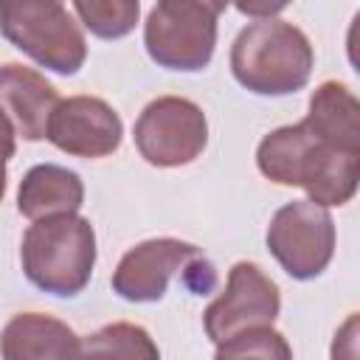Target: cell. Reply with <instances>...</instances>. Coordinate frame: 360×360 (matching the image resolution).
I'll list each match as a JSON object with an SVG mask.
<instances>
[{"label": "cell", "mask_w": 360, "mask_h": 360, "mask_svg": "<svg viewBox=\"0 0 360 360\" xmlns=\"http://www.w3.org/2000/svg\"><path fill=\"white\" fill-rule=\"evenodd\" d=\"M20 262L25 278L42 292L59 298L79 295L90 284L96 264L93 222L76 211L34 219L22 236Z\"/></svg>", "instance_id": "2"}, {"label": "cell", "mask_w": 360, "mask_h": 360, "mask_svg": "<svg viewBox=\"0 0 360 360\" xmlns=\"http://www.w3.org/2000/svg\"><path fill=\"white\" fill-rule=\"evenodd\" d=\"M0 354L6 360L82 357V338L53 315L20 312L0 332Z\"/></svg>", "instance_id": "11"}, {"label": "cell", "mask_w": 360, "mask_h": 360, "mask_svg": "<svg viewBox=\"0 0 360 360\" xmlns=\"http://www.w3.org/2000/svg\"><path fill=\"white\" fill-rule=\"evenodd\" d=\"M82 354L87 357H127V360H158V346L149 332L138 323H107L98 332L82 338Z\"/></svg>", "instance_id": "16"}, {"label": "cell", "mask_w": 360, "mask_h": 360, "mask_svg": "<svg viewBox=\"0 0 360 360\" xmlns=\"http://www.w3.org/2000/svg\"><path fill=\"white\" fill-rule=\"evenodd\" d=\"M245 17H256V20H267L281 14L292 0H231Z\"/></svg>", "instance_id": "20"}, {"label": "cell", "mask_w": 360, "mask_h": 360, "mask_svg": "<svg viewBox=\"0 0 360 360\" xmlns=\"http://www.w3.org/2000/svg\"><path fill=\"white\" fill-rule=\"evenodd\" d=\"M219 360L222 357H278V360H290L292 357V349L287 346L284 335L273 329V323H256V326H248L236 335H231L228 340L217 343V352H214Z\"/></svg>", "instance_id": "18"}, {"label": "cell", "mask_w": 360, "mask_h": 360, "mask_svg": "<svg viewBox=\"0 0 360 360\" xmlns=\"http://www.w3.org/2000/svg\"><path fill=\"white\" fill-rule=\"evenodd\" d=\"M267 250L298 281L321 276L335 256V219L312 200L281 205L267 225Z\"/></svg>", "instance_id": "6"}, {"label": "cell", "mask_w": 360, "mask_h": 360, "mask_svg": "<svg viewBox=\"0 0 360 360\" xmlns=\"http://www.w3.org/2000/svg\"><path fill=\"white\" fill-rule=\"evenodd\" d=\"M315 141L318 138L307 129L304 121L278 127L259 141L256 166L267 180H273L278 186H298L304 160H307L309 149L315 146Z\"/></svg>", "instance_id": "15"}, {"label": "cell", "mask_w": 360, "mask_h": 360, "mask_svg": "<svg viewBox=\"0 0 360 360\" xmlns=\"http://www.w3.org/2000/svg\"><path fill=\"white\" fill-rule=\"evenodd\" d=\"M135 146L158 169L197 160L208 143V118L200 104L183 96H158L135 121Z\"/></svg>", "instance_id": "5"}, {"label": "cell", "mask_w": 360, "mask_h": 360, "mask_svg": "<svg viewBox=\"0 0 360 360\" xmlns=\"http://www.w3.org/2000/svg\"><path fill=\"white\" fill-rule=\"evenodd\" d=\"M315 51L309 37L287 20L245 25L231 45L233 79L256 96H290L309 82Z\"/></svg>", "instance_id": "1"}, {"label": "cell", "mask_w": 360, "mask_h": 360, "mask_svg": "<svg viewBox=\"0 0 360 360\" xmlns=\"http://www.w3.org/2000/svg\"><path fill=\"white\" fill-rule=\"evenodd\" d=\"M304 124L321 143L360 155V101L343 82H323L312 90Z\"/></svg>", "instance_id": "12"}, {"label": "cell", "mask_w": 360, "mask_h": 360, "mask_svg": "<svg viewBox=\"0 0 360 360\" xmlns=\"http://www.w3.org/2000/svg\"><path fill=\"white\" fill-rule=\"evenodd\" d=\"M79 22L98 39L127 37L141 17V0H73Z\"/></svg>", "instance_id": "17"}, {"label": "cell", "mask_w": 360, "mask_h": 360, "mask_svg": "<svg viewBox=\"0 0 360 360\" xmlns=\"http://www.w3.org/2000/svg\"><path fill=\"white\" fill-rule=\"evenodd\" d=\"M202 256L197 245L172 239V236H158L146 239L135 248H129L115 273H112V290L132 304H152L160 301L172 276L186 273V267Z\"/></svg>", "instance_id": "9"}, {"label": "cell", "mask_w": 360, "mask_h": 360, "mask_svg": "<svg viewBox=\"0 0 360 360\" xmlns=\"http://www.w3.org/2000/svg\"><path fill=\"white\" fill-rule=\"evenodd\" d=\"M124 124L118 112L98 96L59 98L45 138L73 158H107L121 146Z\"/></svg>", "instance_id": "8"}, {"label": "cell", "mask_w": 360, "mask_h": 360, "mask_svg": "<svg viewBox=\"0 0 360 360\" xmlns=\"http://www.w3.org/2000/svg\"><path fill=\"white\" fill-rule=\"evenodd\" d=\"M281 309V292L276 281L253 262H236L228 273L225 290L205 307L202 326L214 343L228 340L231 335L256 326L273 323Z\"/></svg>", "instance_id": "7"}, {"label": "cell", "mask_w": 360, "mask_h": 360, "mask_svg": "<svg viewBox=\"0 0 360 360\" xmlns=\"http://www.w3.org/2000/svg\"><path fill=\"white\" fill-rule=\"evenodd\" d=\"M0 34L37 65L73 76L87 59L82 25L65 0H0Z\"/></svg>", "instance_id": "3"}, {"label": "cell", "mask_w": 360, "mask_h": 360, "mask_svg": "<svg viewBox=\"0 0 360 360\" xmlns=\"http://www.w3.org/2000/svg\"><path fill=\"white\" fill-rule=\"evenodd\" d=\"M84 202V183L76 172L56 163H37L17 188V211L28 219L73 214Z\"/></svg>", "instance_id": "13"}, {"label": "cell", "mask_w": 360, "mask_h": 360, "mask_svg": "<svg viewBox=\"0 0 360 360\" xmlns=\"http://www.w3.org/2000/svg\"><path fill=\"white\" fill-rule=\"evenodd\" d=\"M357 180H360V155L315 141V146L304 160L298 186L307 191V200L332 208V205H346L354 197Z\"/></svg>", "instance_id": "14"}, {"label": "cell", "mask_w": 360, "mask_h": 360, "mask_svg": "<svg viewBox=\"0 0 360 360\" xmlns=\"http://www.w3.org/2000/svg\"><path fill=\"white\" fill-rule=\"evenodd\" d=\"M200 3H205L208 8H214L217 14H222V11L228 8V3H231V0H200Z\"/></svg>", "instance_id": "21"}, {"label": "cell", "mask_w": 360, "mask_h": 360, "mask_svg": "<svg viewBox=\"0 0 360 360\" xmlns=\"http://www.w3.org/2000/svg\"><path fill=\"white\" fill-rule=\"evenodd\" d=\"M14 138H17V132H14L8 115H6L3 107H0V200H3V194H6V163L14 158V146H17Z\"/></svg>", "instance_id": "19"}, {"label": "cell", "mask_w": 360, "mask_h": 360, "mask_svg": "<svg viewBox=\"0 0 360 360\" xmlns=\"http://www.w3.org/2000/svg\"><path fill=\"white\" fill-rule=\"evenodd\" d=\"M56 101V87L39 70L20 62L0 65V107L22 141L45 138Z\"/></svg>", "instance_id": "10"}, {"label": "cell", "mask_w": 360, "mask_h": 360, "mask_svg": "<svg viewBox=\"0 0 360 360\" xmlns=\"http://www.w3.org/2000/svg\"><path fill=\"white\" fill-rule=\"evenodd\" d=\"M217 17L200 0H158L143 22L146 53L169 70H202L217 48Z\"/></svg>", "instance_id": "4"}]
</instances>
